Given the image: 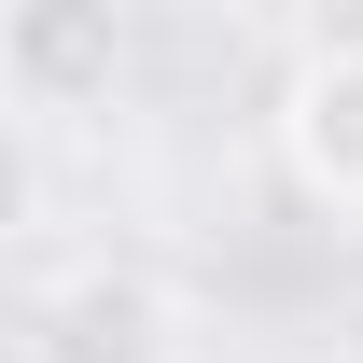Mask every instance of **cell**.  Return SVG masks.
I'll list each match as a JSON object with an SVG mask.
<instances>
[{
  "instance_id": "3957f363",
  "label": "cell",
  "mask_w": 363,
  "mask_h": 363,
  "mask_svg": "<svg viewBox=\"0 0 363 363\" xmlns=\"http://www.w3.org/2000/svg\"><path fill=\"white\" fill-rule=\"evenodd\" d=\"M279 168L308 210L363 224V43H308L279 70Z\"/></svg>"
},
{
  "instance_id": "7a4b0ae2",
  "label": "cell",
  "mask_w": 363,
  "mask_h": 363,
  "mask_svg": "<svg viewBox=\"0 0 363 363\" xmlns=\"http://www.w3.org/2000/svg\"><path fill=\"white\" fill-rule=\"evenodd\" d=\"M28 363H182V294L140 252H84L28 294Z\"/></svg>"
},
{
  "instance_id": "6da1fadb",
  "label": "cell",
  "mask_w": 363,
  "mask_h": 363,
  "mask_svg": "<svg viewBox=\"0 0 363 363\" xmlns=\"http://www.w3.org/2000/svg\"><path fill=\"white\" fill-rule=\"evenodd\" d=\"M126 56H140V14H126V0H0V98H14L28 126L112 112Z\"/></svg>"
}]
</instances>
